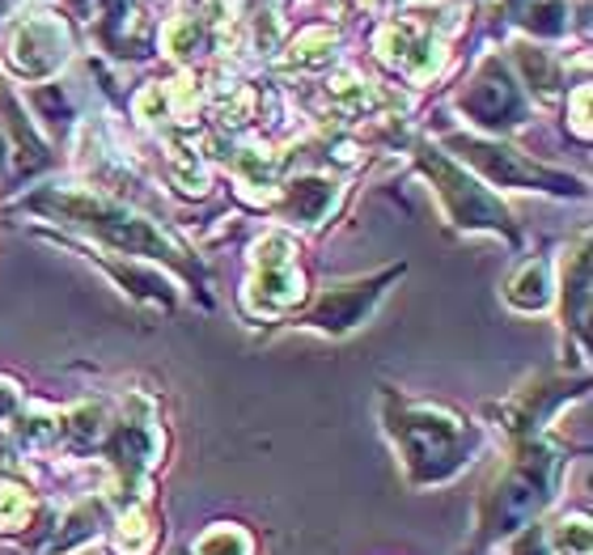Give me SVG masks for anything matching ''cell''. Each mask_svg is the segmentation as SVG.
<instances>
[{"label":"cell","instance_id":"obj_6","mask_svg":"<svg viewBox=\"0 0 593 555\" xmlns=\"http://www.w3.org/2000/svg\"><path fill=\"white\" fill-rule=\"evenodd\" d=\"M255 264H259V310L276 315L288 310L293 301H301V276L293 271V241L285 234H272L255 246Z\"/></svg>","mask_w":593,"mask_h":555},{"label":"cell","instance_id":"obj_10","mask_svg":"<svg viewBox=\"0 0 593 555\" xmlns=\"http://www.w3.org/2000/svg\"><path fill=\"white\" fill-rule=\"evenodd\" d=\"M111 459H115L123 483H141V475L157 459V429H153L149 415L144 420H123L115 445H111Z\"/></svg>","mask_w":593,"mask_h":555},{"label":"cell","instance_id":"obj_5","mask_svg":"<svg viewBox=\"0 0 593 555\" xmlns=\"http://www.w3.org/2000/svg\"><path fill=\"white\" fill-rule=\"evenodd\" d=\"M425 169L432 174L437 192L446 195V204H450V213H453L458 225H488V229H504V234H513V229H509V217H504V208H500L497 199L483 192V187H474L462 169H453L450 162H441L437 153L425 157Z\"/></svg>","mask_w":593,"mask_h":555},{"label":"cell","instance_id":"obj_7","mask_svg":"<svg viewBox=\"0 0 593 555\" xmlns=\"http://www.w3.org/2000/svg\"><path fill=\"white\" fill-rule=\"evenodd\" d=\"M458 148L467 153V162H474L479 169H488L497 183H513V187L543 183L551 192H576V183H569V178H560V174H551V169H543V166H534V162H525L522 153H513V148L479 145V141H458Z\"/></svg>","mask_w":593,"mask_h":555},{"label":"cell","instance_id":"obj_11","mask_svg":"<svg viewBox=\"0 0 593 555\" xmlns=\"http://www.w3.org/2000/svg\"><path fill=\"white\" fill-rule=\"evenodd\" d=\"M331 183L327 178H301V183H293L288 187V213L297 220H306V225H314V220H323V213L331 208Z\"/></svg>","mask_w":593,"mask_h":555},{"label":"cell","instance_id":"obj_9","mask_svg":"<svg viewBox=\"0 0 593 555\" xmlns=\"http://www.w3.org/2000/svg\"><path fill=\"white\" fill-rule=\"evenodd\" d=\"M395 271H386L378 280H369V285H344V289H331L323 301H318V310L309 315V322H318V327H327V331H348L360 322V315L369 310V301L381 292V285L390 280Z\"/></svg>","mask_w":593,"mask_h":555},{"label":"cell","instance_id":"obj_14","mask_svg":"<svg viewBox=\"0 0 593 555\" xmlns=\"http://www.w3.org/2000/svg\"><path fill=\"white\" fill-rule=\"evenodd\" d=\"M195 555H251V534L237 526H213L200 534V543L191 547Z\"/></svg>","mask_w":593,"mask_h":555},{"label":"cell","instance_id":"obj_21","mask_svg":"<svg viewBox=\"0 0 593 555\" xmlns=\"http://www.w3.org/2000/svg\"><path fill=\"white\" fill-rule=\"evenodd\" d=\"M0 153H4V148H0ZM0 162H4V157H0Z\"/></svg>","mask_w":593,"mask_h":555},{"label":"cell","instance_id":"obj_3","mask_svg":"<svg viewBox=\"0 0 593 555\" xmlns=\"http://www.w3.org/2000/svg\"><path fill=\"white\" fill-rule=\"evenodd\" d=\"M48 208L55 217H69L76 225H85V229H98L102 238H111L115 246H127V250H136V255H166V259H178V246H170L149 220L132 217V213H123L115 204H106V199H90V195H51Z\"/></svg>","mask_w":593,"mask_h":555},{"label":"cell","instance_id":"obj_8","mask_svg":"<svg viewBox=\"0 0 593 555\" xmlns=\"http://www.w3.org/2000/svg\"><path fill=\"white\" fill-rule=\"evenodd\" d=\"M64 48H69V39L55 22H25L13 39V64L25 76H43L64 60Z\"/></svg>","mask_w":593,"mask_h":555},{"label":"cell","instance_id":"obj_1","mask_svg":"<svg viewBox=\"0 0 593 555\" xmlns=\"http://www.w3.org/2000/svg\"><path fill=\"white\" fill-rule=\"evenodd\" d=\"M395 436L403 445V459L420 483H437L462 466L467 441H462V420L441 408H403L395 415Z\"/></svg>","mask_w":593,"mask_h":555},{"label":"cell","instance_id":"obj_15","mask_svg":"<svg viewBox=\"0 0 593 555\" xmlns=\"http://www.w3.org/2000/svg\"><path fill=\"white\" fill-rule=\"evenodd\" d=\"M546 297H551V289H546L543 264H530L522 276H518V285L509 289V301H513L518 310H543Z\"/></svg>","mask_w":593,"mask_h":555},{"label":"cell","instance_id":"obj_18","mask_svg":"<svg viewBox=\"0 0 593 555\" xmlns=\"http://www.w3.org/2000/svg\"><path fill=\"white\" fill-rule=\"evenodd\" d=\"M30 513V496L18 483H0V531H18Z\"/></svg>","mask_w":593,"mask_h":555},{"label":"cell","instance_id":"obj_4","mask_svg":"<svg viewBox=\"0 0 593 555\" xmlns=\"http://www.w3.org/2000/svg\"><path fill=\"white\" fill-rule=\"evenodd\" d=\"M458 106L483 127H518L525 120V102L518 94V85L509 81V73L500 69L497 60H488L474 81L467 85V94L458 97Z\"/></svg>","mask_w":593,"mask_h":555},{"label":"cell","instance_id":"obj_13","mask_svg":"<svg viewBox=\"0 0 593 555\" xmlns=\"http://www.w3.org/2000/svg\"><path fill=\"white\" fill-rule=\"evenodd\" d=\"M153 543H157V534H153V522L144 517L141 508L123 513L119 534H115V552L119 555H149V552H153Z\"/></svg>","mask_w":593,"mask_h":555},{"label":"cell","instance_id":"obj_20","mask_svg":"<svg viewBox=\"0 0 593 555\" xmlns=\"http://www.w3.org/2000/svg\"><path fill=\"white\" fill-rule=\"evenodd\" d=\"M13 408H18V387L0 378V415H9Z\"/></svg>","mask_w":593,"mask_h":555},{"label":"cell","instance_id":"obj_16","mask_svg":"<svg viewBox=\"0 0 593 555\" xmlns=\"http://www.w3.org/2000/svg\"><path fill=\"white\" fill-rule=\"evenodd\" d=\"M546 543H551V547H555L560 555H590L593 552L590 522H585V517H564Z\"/></svg>","mask_w":593,"mask_h":555},{"label":"cell","instance_id":"obj_17","mask_svg":"<svg viewBox=\"0 0 593 555\" xmlns=\"http://www.w3.org/2000/svg\"><path fill=\"white\" fill-rule=\"evenodd\" d=\"M98 522H102V505H81L69 517V531L55 534V552H69L76 538H90L98 531Z\"/></svg>","mask_w":593,"mask_h":555},{"label":"cell","instance_id":"obj_2","mask_svg":"<svg viewBox=\"0 0 593 555\" xmlns=\"http://www.w3.org/2000/svg\"><path fill=\"white\" fill-rule=\"evenodd\" d=\"M555 471H560V454L546 441H530L525 454L509 466V475L500 480L497 496H492V517H488L492 531L497 534L525 531L530 517L551 501Z\"/></svg>","mask_w":593,"mask_h":555},{"label":"cell","instance_id":"obj_19","mask_svg":"<svg viewBox=\"0 0 593 555\" xmlns=\"http://www.w3.org/2000/svg\"><path fill=\"white\" fill-rule=\"evenodd\" d=\"M513 555H551V543H546L543 531H530V526H525L522 538L513 543Z\"/></svg>","mask_w":593,"mask_h":555},{"label":"cell","instance_id":"obj_12","mask_svg":"<svg viewBox=\"0 0 593 555\" xmlns=\"http://www.w3.org/2000/svg\"><path fill=\"white\" fill-rule=\"evenodd\" d=\"M60 433H64V445H69L72 454H90L98 441H102V408H94V403L76 408L60 424Z\"/></svg>","mask_w":593,"mask_h":555}]
</instances>
